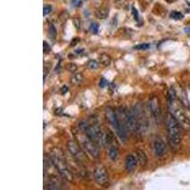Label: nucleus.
<instances>
[{
  "instance_id": "obj_11",
  "label": "nucleus",
  "mask_w": 190,
  "mask_h": 190,
  "mask_svg": "<svg viewBox=\"0 0 190 190\" xmlns=\"http://www.w3.org/2000/svg\"><path fill=\"white\" fill-rule=\"evenodd\" d=\"M165 142L160 139V138H156L154 142H153V150H154V153L156 154V156L158 157H161L165 154Z\"/></svg>"
},
{
  "instance_id": "obj_23",
  "label": "nucleus",
  "mask_w": 190,
  "mask_h": 190,
  "mask_svg": "<svg viewBox=\"0 0 190 190\" xmlns=\"http://www.w3.org/2000/svg\"><path fill=\"white\" fill-rule=\"evenodd\" d=\"M51 10H52V8H51V6H50V5H46V6H44L43 14H44V15H47V14H49V13L51 12Z\"/></svg>"
},
{
  "instance_id": "obj_18",
  "label": "nucleus",
  "mask_w": 190,
  "mask_h": 190,
  "mask_svg": "<svg viewBox=\"0 0 190 190\" xmlns=\"http://www.w3.org/2000/svg\"><path fill=\"white\" fill-rule=\"evenodd\" d=\"M87 67L88 69H96L98 68V62L95 60H89L87 63Z\"/></svg>"
},
{
  "instance_id": "obj_14",
  "label": "nucleus",
  "mask_w": 190,
  "mask_h": 190,
  "mask_svg": "<svg viewBox=\"0 0 190 190\" xmlns=\"http://www.w3.org/2000/svg\"><path fill=\"white\" fill-rule=\"evenodd\" d=\"M108 13H109V11L107 8H106V7H101V8H99L98 10H96L95 15H96L97 18L105 19L108 16Z\"/></svg>"
},
{
  "instance_id": "obj_7",
  "label": "nucleus",
  "mask_w": 190,
  "mask_h": 190,
  "mask_svg": "<svg viewBox=\"0 0 190 190\" xmlns=\"http://www.w3.org/2000/svg\"><path fill=\"white\" fill-rule=\"evenodd\" d=\"M67 146H68V149H69V153L74 157L75 160H77L81 162H84L87 161V156L85 154L84 149L78 142L70 140L68 142Z\"/></svg>"
},
{
  "instance_id": "obj_13",
  "label": "nucleus",
  "mask_w": 190,
  "mask_h": 190,
  "mask_svg": "<svg viewBox=\"0 0 190 190\" xmlns=\"http://www.w3.org/2000/svg\"><path fill=\"white\" fill-rule=\"evenodd\" d=\"M136 155H137V159H138V162L142 166H144V165L147 164V154L144 153V151L143 150H137L136 151Z\"/></svg>"
},
{
  "instance_id": "obj_20",
  "label": "nucleus",
  "mask_w": 190,
  "mask_h": 190,
  "mask_svg": "<svg viewBox=\"0 0 190 190\" xmlns=\"http://www.w3.org/2000/svg\"><path fill=\"white\" fill-rule=\"evenodd\" d=\"M149 47H150L149 44H140V45L135 46L134 49H135V50H148Z\"/></svg>"
},
{
  "instance_id": "obj_32",
  "label": "nucleus",
  "mask_w": 190,
  "mask_h": 190,
  "mask_svg": "<svg viewBox=\"0 0 190 190\" xmlns=\"http://www.w3.org/2000/svg\"><path fill=\"white\" fill-rule=\"evenodd\" d=\"M165 1H167V2H169V3H170V2H172L173 0H165Z\"/></svg>"
},
{
  "instance_id": "obj_4",
  "label": "nucleus",
  "mask_w": 190,
  "mask_h": 190,
  "mask_svg": "<svg viewBox=\"0 0 190 190\" xmlns=\"http://www.w3.org/2000/svg\"><path fill=\"white\" fill-rule=\"evenodd\" d=\"M63 156H64L63 154H61V156H60L56 152H53L52 151V154L50 156L51 162L56 167L60 175L64 179H66L67 181L69 182H73V179H74L73 174H72L71 170L69 168V166H68V165H67V162L65 161V158Z\"/></svg>"
},
{
  "instance_id": "obj_6",
  "label": "nucleus",
  "mask_w": 190,
  "mask_h": 190,
  "mask_svg": "<svg viewBox=\"0 0 190 190\" xmlns=\"http://www.w3.org/2000/svg\"><path fill=\"white\" fill-rule=\"evenodd\" d=\"M82 133H83L82 135H79L77 137L78 143L81 144V147H83V149H84L88 155H91V157L95 160L98 159V158H99V155H100L99 146H97L93 141L91 140L84 132H82Z\"/></svg>"
},
{
  "instance_id": "obj_15",
  "label": "nucleus",
  "mask_w": 190,
  "mask_h": 190,
  "mask_svg": "<svg viewBox=\"0 0 190 190\" xmlns=\"http://www.w3.org/2000/svg\"><path fill=\"white\" fill-rule=\"evenodd\" d=\"M99 62L101 65L105 66V67H107V66L110 65V63H111V59H110V57L106 54V53H103V54H101L99 56Z\"/></svg>"
},
{
  "instance_id": "obj_17",
  "label": "nucleus",
  "mask_w": 190,
  "mask_h": 190,
  "mask_svg": "<svg viewBox=\"0 0 190 190\" xmlns=\"http://www.w3.org/2000/svg\"><path fill=\"white\" fill-rule=\"evenodd\" d=\"M170 17L174 20H181V19L184 18V15L183 13H181L180 12H177V11H173L170 13Z\"/></svg>"
},
{
  "instance_id": "obj_26",
  "label": "nucleus",
  "mask_w": 190,
  "mask_h": 190,
  "mask_svg": "<svg viewBox=\"0 0 190 190\" xmlns=\"http://www.w3.org/2000/svg\"><path fill=\"white\" fill-rule=\"evenodd\" d=\"M132 14H133L135 20H138V19H139V13H138V11L135 9L134 7H132Z\"/></svg>"
},
{
  "instance_id": "obj_9",
  "label": "nucleus",
  "mask_w": 190,
  "mask_h": 190,
  "mask_svg": "<svg viewBox=\"0 0 190 190\" xmlns=\"http://www.w3.org/2000/svg\"><path fill=\"white\" fill-rule=\"evenodd\" d=\"M148 106V110L150 112V115L156 122H158L161 120L162 117V112H161V106L159 105V100L156 96H153L152 98H150L147 104Z\"/></svg>"
},
{
  "instance_id": "obj_31",
  "label": "nucleus",
  "mask_w": 190,
  "mask_h": 190,
  "mask_svg": "<svg viewBox=\"0 0 190 190\" xmlns=\"http://www.w3.org/2000/svg\"><path fill=\"white\" fill-rule=\"evenodd\" d=\"M184 31H185V32H187V33H190V27H188V28H185V29H184Z\"/></svg>"
},
{
  "instance_id": "obj_16",
  "label": "nucleus",
  "mask_w": 190,
  "mask_h": 190,
  "mask_svg": "<svg viewBox=\"0 0 190 190\" xmlns=\"http://www.w3.org/2000/svg\"><path fill=\"white\" fill-rule=\"evenodd\" d=\"M82 81H83V76H82L81 73H76V74L73 75L71 77V79H70V82H71V84H73V85L81 84Z\"/></svg>"
},
{
  "instance_id": "obj_19",
  "label": "nucleus",
  "mask_w": 190,
  "mask_h": 190,
  "mask_svg": "<svg viewBox=\"0 0 190 190\" xmlns=\"http://www.w3.org/2000/svg\"><path fill=\"white\" fill-rule=\"evenodd\" d=\"M91 31L93 33V34H97L98 33V31H99V25L97 22H92L91 24Z\"/></svg>"
},
{
  "instance_id": "obj_22",
  "label": "nucleus",
  "mask_w": 190,
  "mask_h": 190,
  "mask_svg": "<svg viewBox=\"0 0 190 190\" xmlns=\"http://www.w3.org/2000/svg\"><path fill=\"white\" fill-rule=\"evenodd\" d=\"M67 69H69V71L70 72H75L76 69H77V65L76 64H73V63H69L67 66Z\"/></svg>"
},
{
  "instance_id": "obj_21",
  "label": "nucleus",
  "mask_w": 190,
  "mask_h": 190,
  "mask_svg": "<svg viewBox=\"0 0 190 190\" xmlns=\"http://www.w3.org/2000/svg\"><path fill=\"white\" fill-rule=\"evenodd\" d=\"M49 35H50V37L51 39L55 38V36H56V30L54 28V26H50V28H49Z\"/></svg>"
},
{
  "instance_id": "obj_29",
  "label": "nucleus",
  "mask_w": 190,
  "mask_h": 190,
  "mask_svg": "<svg viewBox=\"0 0 190 190\" xmlns=\"http://www.w3.org/2000/svg\"><path fill=\"white\" fill-rule=\"evenodd\" d=\"M71 42H72V43H70V46H74L75 44H77L78 42H79V38H74V39H73Z\"/></svg>"
},
{
  "instance_id": "obj_25",
  "label": "nucleus",
  "mask_w": 190,
  "mask_h": 190,
  "mask_svg": "<svg viewBox=\"0 0 190 190\" xmlns=\"http://www.w3.org/2000/svg\"><path fill=\"white\" fill-rule=\"evenodd\" d=\"M71 5L74 8H78L82 5V0H71Z\"/></svg>"
},
{
  "instance_id": "obj_12",
  "label": "nucleus",
  "mask_w": 190,
  "mask_h": 190,
  "mask_svg": "<svg viewBox=\"0 0 190 190\" xmlns=\"http://www.w3.org/2000/svg\"><path fill=\"white\" fill-rule=\"evenodd\" d=\"M107 154H108V158L111 161H116L118 158V148L117 146L114 143H111L107 147Z\"/></svg>"
},
{
  "instance_id": "obj_3",
  "label": "nucleus",
  "mask_w": 190,
  "mask_h": 190,
  "mask_svg": "<svg viewBox=\"0 0 190 190\" xmlns=\"http://www.w3.org/2000/svg\"><path fill=\"white\" fill-rule=\"evenodd\" d=\"M167 105H168L169 112L174 116L176 120L179 122V124L181 125L184 128L187 129L190 126V120L186 113L184 112L182 106L180 105L177 98L174 99H167Z\"/></svg>"
},
{
  "instance_id": "obj_5",
  "label": "nucleus",
  "mask_w": 190,
  "mask_h": 190,
  "mask_svg": "<svg viewBox=\"0 0 190 190\" xmlns=\"http://www.w3.org/2000/svg\"><path fill=\"white\" fill-rule=\"evenodd\" d=\"M106 117L107 119L108 123L110 124V125L115 130L116 134L118 135V137L120 138V140L123 143H125L126 141V138H128V134H126V130L120 124V121H119L116 111H114L110 107H107L106 109Z\"/></svg>"
},
{
  "instance_id": "obj_10",
  "label": "nucleus",
  "mask_w": 190,
  "mask_h": 190,
  "mask_svg": "<svg viewBox=\"0 0 190 190\" xmlns=\"http://www.w3.org/2000/svg\"><path fill=\"white\" fill-rule=\"evenodd\" d=\"M138 162H138L136 156H134L133 154H128L125 160V165L126 171L129 172V173H132V172L135 171V169L137 168Z\"/></svg>"
},
{
  "instance_id": "obj_30",
  "label": "nucleus",
  "mask_w": 190,
  "mask_h": 190,
  "mask_svg": "<svg viewBox=\"0 0 190 190\" xmlns=\"http://www.w3.org/2000/svg\"><path fill=\"white\" fill-rule=\"evenodd\" d=\"M67 91H68V87H66V86H64V87H63V88H62V93H65Z\"/></svg>"
},
{
  "instance_id": "obj_27",
  "label": "nucleus",
  "mask_w": 190,
  "mask_h": 190,
  "mask_svg": "<svg viewBox=\"0 0 190 190\" xmlns=\"http://www.w3.org/2000/svg\"><path fill=\"white\" fill-rule=\"evenodd\" d=\"M43 45H44V51H45V52L50 51V46H49V44H48L46 41H44V42H43Z\"/></svg>"
},
{
  "instance_id": "obj_1",
  "label": "nucleus",
  "mask_w": 190,
  "mask_h": 190,
  "mask_svg": "<svg viewBox=\"0 0 190 190\" xmlns=\"http://www.w3.org/2000/svg\"><path fill=\"white\" fill-rule=\"evenodd\" d=\"M78 128L81 132H84L91 140H92L97 146L102 144L103 132L101 131L96 119H91L89 121H82L79 123Z\"/></svg>"
},
{
  "instance_id": "obj_8",
  "label": "nucleus",
  "mask_w": 190,
  "mask_h": 190,
  "mask_svg": "<svg viewBox=\"0 0 190 190\" xmlns=\"http://www.w3.org/2000/svg\"><path fill=\"white\" fill-rule=\"evenodd\" d=\"M94 180L97 184L101 185V186H106L108 185L109 179L108 174H107V170H106L103 165H96V167L94 168L93 171Z\"/></svg>"
},
{
  "instance_id": "obj_2",
  "label": "nucleus",
  "mask_w": 190,
  "mask_h": 190,
  "mask_svg": "<svg viewBox=\"0 0 190 190\" xmlns=\"http://www.w3.org/2000/svg\"><path fill=\"white\" fill-rule=\"evenodd\" d=\"M166 129L171 147L173 148H179L182 143L181 125L170 112L166 117Z\"/></svg>"
},
{
  "instance_id": "obj_24",
  "label": "nucleus",
  "mask_w": 190,
  "mask_h": 190,
  "mask_svg": "<svg viewBox=\"0 0 190 190\" xmlns=\"http://www.w3.org/2000/svg\"><path fill=\"white\" fill-rule=\"evenodd\" d=\"M106 85H107V80H106V78L102 77L101 78V80L99 81V87H101V88H104Z\"/></svg>"
},
{
  "instance_id": "obj_28",
  "label": "nucleus",
  "mask_w": 190,
  "mask_h": 190,
  "mask_svg": "<svg viewBox=\"0 0 190 190\" xmlns=\"http://www.w3.org/2000/svg\"><path fill=\"white\" fill-rule=\"evenodd\" d=\"M73 24H74L75 28L79 30V27H80V21L78 19H73Z\"/></svg>"
}]
</instances>
